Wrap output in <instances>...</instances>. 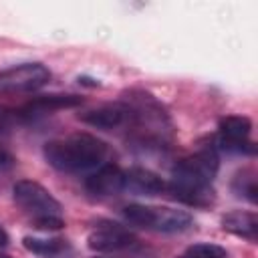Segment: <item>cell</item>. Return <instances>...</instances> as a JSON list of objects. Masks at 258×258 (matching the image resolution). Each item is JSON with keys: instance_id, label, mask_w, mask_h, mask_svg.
I'll list each match as a JSON object with an SVG mask.
<instances>
[{"instance_id": "1", "label": "cell", "mask_w": 258, "mask_h": 258, "mask_svg": "<svg viewBox=\"0 0 258 258\" xmlns=\"http://www.w3.org/2000/svg\"><path fill=\"white\" fill-rule=\"evenodd\" d=\"M218 167L220 159L216 149H200L175 163L165 189L171 194L173 200L181 204L194 208H208L216 200L212 181L218 173Z\"/></svg>"}, {"instance_id": "2", "label": "cell", "mask_w": 258, "mask_h": 258, "mask_svg": "<svg viewBox=\"0 0 258 258\" xmlns=\"http://www.w3.org/2000/svg\"><path fill=\"white\" fill-rule=\"evenodd\" d=\"M44 159L58 171L81 173L103 165L109 147L103 139L91 133H73L44 143Z\"/></svg>"}, {"instance_id": "3", "label": "cell", "mask_w": 258, "mask_h": 258, "mask_svg": "<svg viewBox=\"0 0 258 258\" xmlns=\"http://www.w3.org/2000/svg\"><path fill=\"white\" fill-rule=\"evenodd\" d=\"M14 204L30 218V222L44 232L60 230L64 228L62 220V208L58 200L38 181L32 179H20L12 187Z\"/></svg>"}, {"instance_id": "4", "label": "cell", "mask_w": 258, "mask_h": 258, "mask_svg": "<svg viewBox=\"0 0 258 258\" xmlns=\"http://www.w3.org/2000/svg\"><path fill=\"white\" fill-rule=\"evenodd\" d=\"M123 216L129 224L153 230V232H163V234H175L183 232L194 224V218L175 208H165V206H143V204H129L123 208Z\"/></svg>"}, {"instance_id": "5", "label": "cell", "mask_w": 258, "mask_h": 258, "mask_svg": "<svg viewBox=\"0 0 258 258\" xmlns=\"http://www.w3.org/2000/svg\"><path fill=\"white\" fill-rule=\"evenodd\" d=\"M50 81V71L42 62H22L0 73V91L32 93Z\"/></svg>"}, {"instance_id": "6", "label": "cell", "mask_w": 258, "mask_h": 258, "mask_svg": "<svg viewBox=\"0 0 258 258\" xmlns=\"http://www.w3.org/2000/svg\"><path fill=\"white\" fill-rule=\"evenodd\" d=\"M252 121L244 115H228L218 123V143L220 149L228 153H254V143L250 141Z\"/></svg>"}, {"instance_id": "7", "label": "cell", "mask_w": 258, "mask_h": 258, "mask_svg": "<svg viewBox=\"0 0 258 258\" xmlns=\"http://www.w3.org/2000/svg\"><path fill=\"white\" fill-rule=\"evenodd\" d=\"M87 246L95 252H121V250H131L137 246V238L133 232L119 224L111 222H101L89 236H87Z\"/></svg>"}, {"instance_id": "8", "label": "cell", "mask_w": 258, "mask_h": 258, "mask_svg": "<svg viewBox=\"0 0 258 258\" xmlns=\"http://www.w3.org/2000/svg\"><path fill=\"white\" fill-rule=\"evenodd\" d=\"M125 185V171L115 165V163H103L85 179V187L89 194L107 198V196H117L123 191Z\"/></svg>"}, {"instance_id": "9", "label": "cell", "mask_w": 258, "mask_h": 258, "mask_svg": "<svg viewBox=\"0 0 258 258\" xmlns=\"http://www.w3.org/2000/svg\"><path fill=\"white\" fill-rule=\"evenodd\" d=\"M79 117L83 123H87L91 127L111 131V129H119L131 121V109L125 103H109V105H101L97 109L85 111Z\"/></svg>"}, {"instance_id": "10", "label": "cell", "mask_w": 258, "mask_h": 258, "mask_svg": "<svg viewBox=\"0 0 258 258\" xmlns=\"http://www.w3.org/2000/svg\"><path fill=\"white\" fill-rule=\"evenodd\" d=\"M81 103H83V99L77 95H42V97L28 101L20 111H16V117H20L24 121H32L46 113H52L58 109H71Z\"/></svg>"}, {"instance_id": "11", "label": "cell", "mask_w": 258, "mask_h": 258, "mask_svg": "<svg viewBox=\"0 0 258 258\" xmlns=\"http://www.w3.org/2000/svg\"><path fill=\"white\" fill-rule=\"evenodd\" d=\"M165 181L147 167H131L125 171V185L123 189L141 194V196H157L165 191Z\"/></svg>"}, {"instance_id": "12", "label": "cell", "mask_w": 258, "mask_h": 258, "mask_svg": "<svg viewBox=\"0 0 258 258\" xmlns=\"http://www.w3.org/2000/svg\"><path fill=\"white\" fill-rule=\"evenodd\" d=\"M222 228L226 232L246 238L250 242H256V238H258V218L254 212H246V210L228 212L222 218Z\"/></svg>"}, {"instance_id": "13", "label": "cell", "mask_w": 258, "mask_h": 258, "mask_svg": "<svg viewBox=\"0 0 258 258\" xmlns=\"http://www.w3.org/2000/svg\"><path fill=\"white\" fill-rule=\"evenodd\" d=\"M24 248L32 254H38V256H54V254H60L62 250H67V240L62 238H36V236H24L22 240Z\"/></svg>"}, {"instance_id": "14", "label": "cell", "mask_w": 258, "mask_h": 258, "mask_svg": "<svg viewBox=\"0 0 258 258\" xmlns=\"http://www.w3.org/2000/svg\"><path fill=\"white\" fill-rule=\"evenodd\" d=\"M232 189L238 198H246L248 202L256 204L258 200V187H256V173L252 169H242L236 173L234 181H232Z\"/></svg>"}, {"instance_id": "15", "label": "cell", "mask_w": 258, "mask_h": 258, "mask_svg": "<svg viewBox=\"0 0 258 258\" xmlns=\"http://www.w3.org/2000/svg\"><path fill=\"white\" fill-rule=\"evenodd\" d=\"M179 258H228V252L220 244L200 242V244H194V246L185 248V252Z\"/></svg>"}, {"instance_id": "16", "label": "cell", "mask_w": 258, "mask_h": 258, "mask_svg": "<svg viewBox=\"0 0 258 258\" xmlns=\"http://www.w3.org/2000/svg\"><path fill=\"white\" fill-rule=\"evenodd\" d=\"M6 244H8V234H6V230L0 226V248L6 246Z\"/></svg>"}, {"instance_id": "17", "label": "cell", "mask_w": 258, "mask_h": 258, "mask_svg": "<svg viewBox=\"0 0 258 258\" xmlns=\"http://www.w3.org/2000/svg\"><path fill=\"white\" fill-rule=\"evenodd\" d=\"M4 121H6V115H4V113H0V127L4 125Z\"/></svg>"}, {"instance_id": "18", "label": "cell", "mask_w": 258, "mask_h": 258, "mask_svg": "<svg viewBox=\"0 0 258 258\" xmlns=\"http://www.w3.org/2000/svg\"><path fill=\"white\" fill-rule=\"evenodd\" d=\"M0 258H12V256H8V254H4V252H0Z\"/></svg>"}]
</instances>
